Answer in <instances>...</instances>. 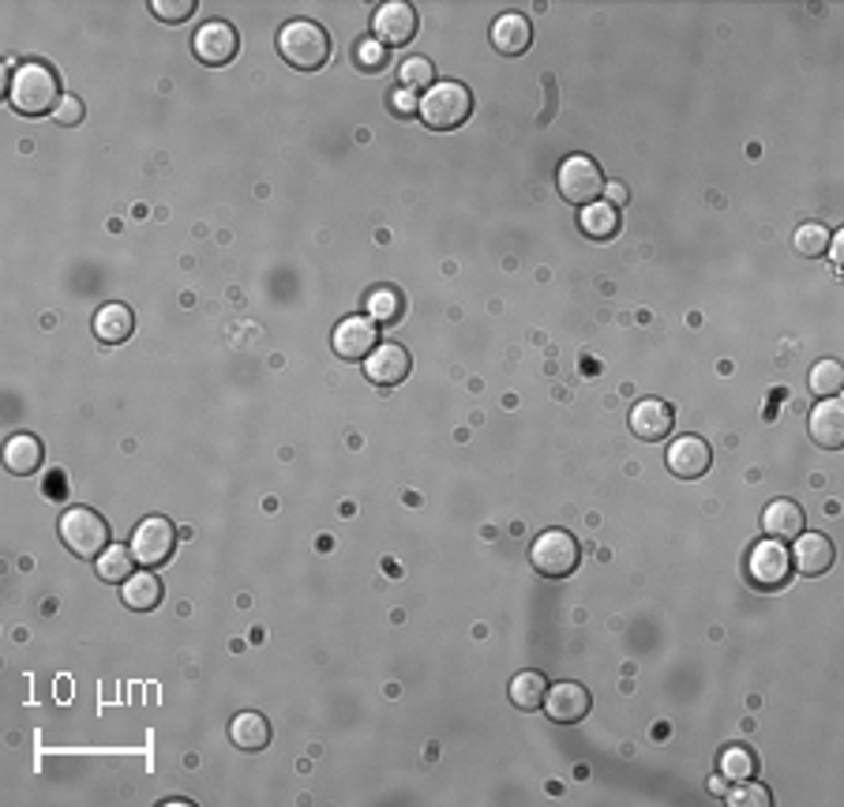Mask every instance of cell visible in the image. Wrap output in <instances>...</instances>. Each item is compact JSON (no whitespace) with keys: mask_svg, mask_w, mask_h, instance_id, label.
<instances>
[{"mask_svg":"<svg viewBox=\"0 0 844 807\" xmlns=\"http://www.w3.org/2000/svg\"><path fill=\"white\" fill-rule=\"evenodd\" d=\"M60 75L46 60H23L15 64L12 80H8V102H12L15 114L23 117H41V114H54L60 106Z\"/></svg>","mask_w":844,"mask_h":807,"instance_id":"1","label":"cell"},{"mask_svg":"<svg viewBox=\"0 0 844 807\" xmlns=\"http://www.w3.org/2000/svg\"><path fill=\"white\" fill-rule=\"evenodd\" d=\"M278 54L297 72H320L331 60V34L316 20H289L278 31Z\"/></svg>","mask_w":844,"mask_h":807,"instance_id":"2","label":"cell"},{"mask_svg":"<svg viewBox=\"0 0 844 807\" xmlns=\"http://www.w3.org/2000/svg\"><path fill=\"white\" fill-rule=\"evenodd\" d=\"M473 114V94L466 83L459 80H436L432 87L425 91V98H420V109L417 117L425 120V128H432V132H454V128H462Z\"/></svg>","mask_w":844,"mask_h":807,"instance_id":"3","label":"cell"},{"mask_svg":"<svg viewBox=\"0 0 844 807\" xmlns=\"http://www.w3.org/2000/svg\"><path fill=\"white\" fill-rule=\"evenodd\" d=\"M60 541L80 560H98L109 548V526L98 511L91 508H68L60 514Z\"/></svg>","mask_w":844,"mask_h":807,"instance_id":"4","label":"cell"},{"mask_svg":"<svg viewBox=\"0 0 844 807\" xmlns=\"http://www.w3.org/2000/svg\"><path fill=\"white\" fill-rule=\"evenodd\" d=\"M530 563H533V571L545 574V579H567V574H574V568L582 563V545L574 541V534H567V530H545V534L533 537Z\"/></svg>","mask_w":844,"mask_h":807,"instance_id":"5","label":"cell"},{"mask_svg":"<svg viewBox=\"0 0 844 807\" xmlns=\"http://www.w3.org/2000/svg\"><path fill=\"white\" fill-rule=\"evenodd\" d=\"M556 188L571 207H590V203H597V195H605V169L590 154H567L559 162Z\"/></svg>","mask_w":844,"mask_h":807,"instance_id":"6","label":"cell"},{"mask_svg":"<svg viewBox=\"0 0 844 807\" xmlns=\"http://www.w3.org/2000/svg\"><path fill=\"white\" fill-rule=\"evenodd\" d=\"M747 579H751V586L758 590H781L788 586L792 579V553L785 541H758V545H751V553H747Z\"/></svg>","mask_w":844,"mask_h":807,"instance_id":"7","label":"cell"},{"mask_svg":"<svg viewBox=\"0 0 844 807\" xmlns=\"http://www.w3.org/2000/svg\"><path fill=\"white\" fill-rule=\"evenodd\" d=\"M417 8L406 4V0H387V4L376 8L372 15V38L387 49H402L417 38Z\"/></svg>","mask_w":844,"mask_h":807,"instance_id":"8","label":"cell"},{"mask_svg":"<svg viewBox=\"0 0 844 807\" xmlns=\"http://www.w3.org/2000/svg\"><path fill=\"white\" fill-rule=\"evenodd\" d=\"M174 548H177V526L169 519H162V514H151V519H143L140 526H135L132 553H135V560H140L143 568H162V563L174 556Z\"/></svg>","mask_w":844,"mask_h":807,"instance_id":"9","label":"cell"},{"mask_svg":"<svg viewBox=\"0 0 844 807\" xmlns=\"http://www.w3.org/2000/svg\"><path fill=\"white\" fill-rule=\"evenodd\" d=\"M360 365H365V376L376 383V388H399V383L409 376L413 357L406 346H399V342H379Z\"/></svg>","mask_w":844,"mask_h":807,"instance_id":"10","label":"cell"},{"mask_svg":"<svg viewBox=\"0 0 844 807\" xmlns=\"http://www.w3.org/2000/svg\"><path fill=\"white\" fill-rule=\"evenodd\" d=\"M331 346L342 360H365L379 346V328L368 316H346L334 323Z\"/></svg>","mask_w":844,"mask_h":807,"instance_id":"11","label":"cell"},{"mask_svg":"<svg viewBox=\"0 0 844 807\" xmlns=\"http://www.w3.org/2000/svg\"><path fill=\"white\" fill-rule=\"evenodd\" d=\"M192 49H195V57H200L203 64H211V68L229 64V60L237 57V49H240L237 27H234V23H226V20L203 23V27L195 31V38H192Z\"/></svg>","mask_w":844,"mask_h":807,"instance_id":"12","label":"cell"},{"mask_svg":"<svg viewBox=\"0 0 844 807\" xmlns=\"http://www.w3.org/2000/svg\"><path fill=\"white\" fill-rule=\"evenodd\" d=\"M665 466L676 474L679 480H694V477H702L705 470L713 466V451H710V443L702 440V436H676V440L668 443V451H665Z\"/></svg>","mask_w":844,"mask_h":807,"instance_id":"13","label":"cell"},{"mask_svg":"<svg viewBox=\"0 0 844 807\" xmlns=\"http://www.w3.org/2000/svg\"><path fill=\"white\" fill-rule=\"evenodd\" d=\"M593 699L582 684L574 680H559V684H548V695H545V714L556 721V725H579V721L590 714Z\"/></svg>","mask_w":844,"mask_h":807,"instance_id":"14","label":"cell"},{"mask_svg":"<svg viewBox=\"0 0 844 807\" xmlns=\"http://www.w3.org/2000/svg\"><path fill=\"white\" fill-rule=\"evenodd\" d=\"M671 425H676V410L665 399H642L634 402L631 410V432L645 443H657L671 436Z\"/></svg>","mask_w":844,"mask_h":807,"instance_id":"15","label":"cell"},{"mask_svg":"<svg viewBox=\"0 0 844 807\" xmlns=\"http://www.w3.org/2000/svg\"><path fill=\"white\" fill-rule=\"evenodd\" d=\"M837 560V548L825 534H799L796 537V548H792V571L807 574V579H818L825 574Z\"/></svg>","mask_w":844,"mask_h":807,"instance_id":"16","label":"cell"},{"mask_svg":"<svg viewBox=\"0 0 844 807\" xmlns=\"http://www.w3.org/2000/svg\"><path fill=\"white\" fill-rule=\"evenodd\" d=\"M804 526H807V514H804V508H799L796 500H788V496H781V500H773V503H765V511H762V530H765V537H773V541H796L799 534H804Z\"/></svg>","mask_w":844,"mask_h":807,"instance_id":"17","label":"cell"},{"mask_svg":"<svg viewBox=\"0 0 844 807\" xmlns=\"http://www.w3.org/2000/svg\"><path fill=\"white\" fill-rule=\"evenodd\" d=\"M811 440L822 451H841L844 448V406H841V399H822L811 410Z\"/></svg>","mask_w":844,"mask_h":807,"instance_id":"18","label":"cell"},{"mask_svg":"<svg viewBox=\"0 0 844 807\" xmlns=\"http://www.w3.org/2000/svg\"><path fill=\"white\" fill-rule=\"evenodd\" d=\"M492 46L503 57H522L533 46V23L522 12H503L492 23Z\"/></svg>","mask_w":844,"mask_h":807,"instance_id":"19","label":"cell"},{"mask_svg":"<svg viewBox=\"0 0 844 807\" xmlns=\"http://www.w3.org/2000/svg\"><path fill=\"white\" fill-rule=\"evenodd\" d=\"M4 470L15 477H31L41 470V440L31 432H15L4 440Z\"/></svg>","mask_w":844,"mask_h":807,"instance_id":"20","label":"cell"},{"mask_svg":"<svg viewBox=\"0 0 844 807\" xmlns=\"http://www.w3.org/2000/svg\"><path fill=\"white\" fill-rule=\"evenodd\" d=\"M135 331V312L128 305H102L94 312V339L106 342V346H120L128 342Z\"/></svg>","mask_w":844,"mask_h":807,"instance_id":"21","label":"cell"},{"mask_svg":"<svg viewBox=\"0 0 844 807\" xmlns=\"http://www.w3.org/2000/svg\"><path fill=\"white\" fill-rule=\"evenodd\" d=\"M162 594H166V590H162L154 568L135 571L132 579L120 582V601H124V608H132V613H151V608H158Z\"/></svg>","mask_w":844,"mask_h":807,"instance_id":"22","label":"cell"},{"mask_svg":"<svg viewBox=\"0 0 844 807\" xmlns=\"http://www.w3.org/2000/svg\"><path fill=\"white\" fill-rule=\"evenodd\" d=\"M229 740H234L240 751H263L266 744H271V721L263 714H255V710H245V714H237L229 721Z\"/></svg>","mask_w":844,"mask_h":807,"instance_id":"23","label":"cell"},{"mask_svg":"<svg viewBox=\"0 0 844 807\" xmlns=\"http://www.w3.org/2000/svg\"><path fill=\"white\" fill-rule=\"evenodd\" d=\"M406 312V300L394 286H372L365 294V316L372 323H399Z\"/></svg>","mask_w":844,"mask_h":807,"instance_id":"24","label":"cell"},{"mask_svg":"<svg viewBox=\"0 0 844 807\" xmlns=\"http://www.w3.org/2000/svg\"><path fill=\"white\" fill-rule=\"evenodd\" d=\"M511 702L519 710H540L545 707V695H548V676L537 673V668H525V673H519L511 680Z\"/></svg>","mask_w":844,"mask_h":807,"instance_id":"25","label":"cell"},{"mask_svg":"<svg viewBox=\"0 0 844 807\" xmlns=\"http://www.w3.org/2000/svg\"><path fill=\"white\" fill-rule=\"evenodd\" d=\"M135 563H140V560H135L132 545H128V548L124 545H109L106 553L94 560V571H98L102 582H117V586H120V582L135 574Z\"/></svg>","mask_w":844,"mask_h":807,"instance_id":"26","label":"cell"},{"mask_svg":"<svg viewBox=\"0 0 844 807\" xmlns=\"http://www.w3.org/2000/svg\"><path fill=\"white\" fill-rule=\"evenodd\" d=\"M582 234L590 240H611L619 234V211L605 200L582 207Z\"/></svg>","mask_w":844,"mask_h":807,"instance_id":"27","label":"cell"},{"mask_svg":"<svg viewBox=\"0 0 844 807\" xmlns=\"http://www.w3.org/2000/svg\"><path fill=\"white\" fill-rule=\"evenodd\" d=\"M717 770L725 774L728 781H747L758 774V755L747 748V744H728L717 759Z\"/></svg>","mask_w":844,"mask_h":807,"instance_id":"28","label":"cell"},{"mask_svg":"<svg viewBox=\"0 0 844 807\" xmlns=\"http://www.w3.org/2000/svg\"><path fill=\"white\" fill-rule=\"evenodd\" d=\"M811 394L815 399H837L844 388V365L837 357H825L811 368Z\"/></svg>","mask_w":844,"mask_h":807,"instance_id":"29","label":"cell"},{"mask_svg":"<svg viewBox=\"0 0 844 807\" xmlns=\"http://www.w3.org/2000/svg\"><path fill=\"white\" fill-rule=\"evenodd\" d=\"M830 226H822V222H804V226L796 229V237H792V245H796L799 256H825V248H830Z\"/></svg>","mask_w":844,"mask_h":807,"instance_id":"30","label":"cell"},{"mask_svg":"<svg viewBox=\"0 0 844 807\" xmlns=\"http://www.w3.org/2000/svg\"><path fill=\"white\" fill-rule=\"evenodd\" d=\"M436 83V68H432V60L428 57H406L399 64V87H406V91H420V87H432Z\"/></svg>","mask_w":844,"mask_h":807,"instance_id":"31","label":"cell"},{"mask_svg":"<svg viewBox=\"0 0 844 807\" xmlns=\"http://www.w3.org/2000/svg\"><path fill=\"white\" fill-rule=\"evenodd\" d=\"M353 64H357L365 75H376V72H383V68L391 64V49L379 46L376 38H360L357 46H353Z\"/></svg>","mask_w":844,"mask_h":807,"instance_id":"32","label":"cell"},{"mask_svg":"<svg viewBox=\"0 0 844 807\" xmlns=\"http://www.w3.org/2000/svg\"><path fill=\"white\" fill-rule=\"evenodd\" d=\"M725 800L732 807H770L773 796H770V788L765 785H758L754 778H747V781H736V788H728Z\"/></svg>","mask_w":844,"mask_h":807,"instance_id":"33","label":"cell"},{"mask_svg":"<svg viewBox=\"0 0 844 807\" xmlns=\"http://www.w3.org/2000/svg\"><path fill=\"white\" fill-rule=\"evenodd\" d=\"M151 15L162 23H185L195 15V0H151Z\"/></svg>","mask_w":844,"mask_h":807,"instance_id":"34","label":"cell"},{"mask_svg":"<svg viewBox=\"0 0 844 807\" xmlns=\"http://www.w3.org/2000/svg\"><path fill=\"white\" fill-rule=\"evenodd\" d=\"M387 109H391L394 117H417L420 94H417V91H406V87L391 91V94H387Z\"/></svg>","mask_w":844,"mask_h":807,"instance_id":"35","label":"cell"},{"mask_svg":"<svg viewBox=\"0 0 844 807\" xmlns=\"http://www.w3.org/2000/svg\"><path fill=\"white\" fill-rule=\"evenodd\" d=\"M83 117H87V109H83V102L75 98V94H64V98H60V106L54 109V120H57V124H64V128L83 124Z\"/></svg>","mask_w":844,"mask_h":807,"instance_id":"36","label":"cell"},{"mask_svg":"<svg viewBox=\"0 0 844 807\" xmlns=\"http://www.w3.org/2000/svg\"><path fill=\"white\" fill-rule=\"evenodd\" d=\"M605 192H608V203H611V207L627 203V188H623V185H605Z\"/></svg>","mask_w":844,"mask_h":807,"instance_id":"37","label":"cell"},{"mask_svg":"<svg viewBox=\"0 0 844 807\" xmlns=\"http://www.w3.org/2000/svg\"><path fill=\"white\" fill-rule=\"evenodd\" d=\"M710 793L717 796V800H725V793H728V778H725V774L710 778Z\"/></svg>","mask_w":844,"mask_h":807,"instance_id":"38","label":"cell"}]
</instances>
